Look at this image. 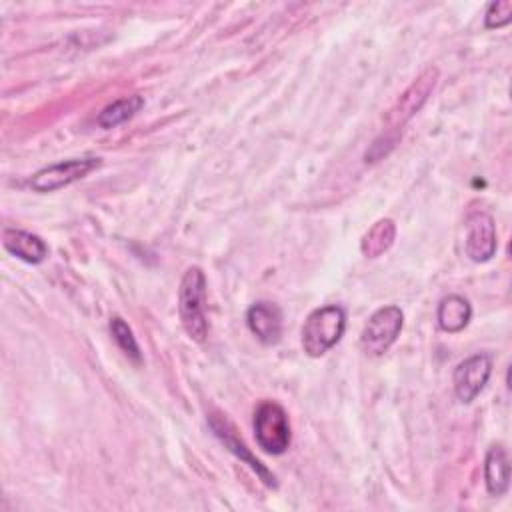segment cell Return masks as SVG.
Here are the masks:
<instances>
[{
	"mask_svg": "<svg viewBox=\"0 0 512 512\" xmlns=\"http://www.w3.org/2000/svg\"><path fill=\"white\" fill-rule=\"evenodd\" d=\"M178 314L186 334L196 342H204L208 336L206 276L198 266H190L180 280Z\"/></svg>",
	"mask_w": 512,
	"mask_h": 512,
	"instance_id": "1",
	"label": "cell"
},
{
	"mask_svg": "<svg viewBox=\"0 0 512 512\" xmlns=\"http://www.w3.org/2000/svg\"><path fill=\"white\" fill-rule=\"evenodd\" d=\"M346 328V314L340 306L328 304L308 314L302 326V348L308 356L318 358L338 344Z\"/></svg>",
	"mask_w": 512,
	"mask_h": 512,
	"instance_id": "2",
	"label": "cell"
},
{
	"mask_svg": "<svg viewBox=\"0 0 512 512\" xmlns=\"http://www.w3.org/2000/svg\"><path fill=\"white\" fill-rule=\"evenodd\" d=\"M254 436L258 446L268 454L288 450L292 434L286 410L274 400H262L254 410Z\"/></svg>",
	"mask_w": 512,
	"mask_h": 512,
	"instance_id": "3",
	"label": "cell"
},
{
	"mask_svg": "<svg viewBox=\"0 0 512 512\" xmlns=\"http://www.w3.org/2000/svg\"><path fill=\"white\" fill-rule=\"evenodd\" d=\"M404 314L398 306L390 304L378 308L366 322L360 334V348L370 356H382L398 338Z\"/></svg>",
	"mask_w": 512,
	"mask_h": 512,
	"instance_id": "4",
	"label": "cell"
},
{
	"mask_svg": "<svg viewBox=\"0 0 512 512\" xmlns=\"http://www.w3.org/2000/svg\"><path fill=\"white\" fill-rule=\"evenodd\" d=\"M100 166V158L88 156V158H70L56 164H50L42 170H38L30 178V188L36 192H54L58 188L70 186L72 182L88 176L92 170Z\"/></svg>",
	"mask_w": 512,
	"mask_h": 512,
	"instance_id": "5",
	"label": "cell"
},
{
	"mask_svg": "<svg viewBox=\"0 0 512 512\" xmlns=\"http://www.w3.org/2000/svg\"><path fill=\"white\" fill-rule=\"evenodd\" d=\"M208 426L212 428L214 436H216L236 458H240L244 464H248V466L260 476V480H262L266 486H272V488L276 486L274 474H272L256 456H252L250 448L244 444V440H242L240 434L236 432L234 424H232L226 416H222L220 412H210V414H208Z\"/></svg>",
	"mask_w": 512,
	"mask_h": 512,
	"instance_id": "6",
	"label": "cell"
},
{
	"mask_svg": "<svg viewBox=\"0 0 512 512\" xmlns=\"http://www.w3.org/2000/svg\"><path fill=\"white\" fill-rule=\"evenodd\" d=\"M436 68L424 70L412 84L410 88L398 98L396 106L388 114L390 130L400 132V128L422 108V104L428 100L434 84H436Z\"/></svg>",
	"mask_w": 512,
	"mask_h": 512,
	"instance_id": "7",
	"label": "cell"
},
{
	"mask_svg": "<svg viewBox=\"0 0 512 512\" xmlns=\"http://www.w3.org/2000/svg\"><path fill=\"white\" fill-rule=\"evenodd\" d=\"M492 372L490 354H474L462 360L454 370V392L458 400L472 402L486 386Z\"/></svg>",
	"mask_w": 512,
	"mask_h": 512,
	"instance_id": "8",
	"label": "cell"
},
{
	"mask_svg": "<svg viewBox=\"0 0 512 512\" xmlns=\"http://www.w3.org/2000/svg\"><path fill=\"white\" fill-rule=\"evenodd\" d=\"M496 252V228L488 212L478 210L466 218V254L474 262H486Z\"/></svg>",
	"mask_w": 512,
	"mask_h": 512,
	"instance_id": "9",
	"label": "cell"
},
{
	"mask_svg": "<svg viewBox=\"0 0 512 512\" xmlns=\"http://www.w3.org/2000/svg\"><path fill=\"white\" fill-rule=\"evenodd\" d=\"M246 324L262 344H276L282 336V310L272 302H256L246 312Z\"/></svg>",
	"mask_w": 512,
	"mask_h": 512,
	"instance_id": "10",
	"label": "cell"
},
{
	"mask_svg": "<svg viewBox=\"0 0 512 512\" xmlns=\"http://www.w3.org/2000/svg\"><path fill=\"white\" fill-rule=\"evenodd\" d=\"M2 244L10 254H14L16 258H20L28 264H38L48 256L46 242L38 234H32L26 230L4 228Z\"/></svg>",
	"mask_w": 512,
	"mask_h": 512,
	"instance_id": "11",
	"label": "cell"
},
{
	"mask_svg": "<svg viewBox=\"0 0 512 512\" xmlns=\"http://www.w3.org/2000/svg\"><path fill=\"white\" fill-rule=\"evenodd\" d=\"M484 482L490 496H502L510 486V460L500 444L492 446L486 454Z\"/></svg>",
	"mask_w": 512,
	"mask_h": 512,
	"instance_id": "12",
	"label": "cell"
},
{
	"mask_svg": "<svg viewBox=\"0 0 512 512\" xmlns=\"http://www.w3.org/2000/svg\"><path fill=\"white\" fill-rule=\"evenodd\" d=\"M470 316H472L470 302L464 296H458V294L444 296L438 304V310H436L438 326L444 332H450V334L464 330L470 322Z\"/></svg>",
	"mask_w": 512,
	"mask_h": 512,
	"instance_id": "13",
	"label": "cell"
},
{
	"mask_svg": "<svg viewBox=\"0 0 512 512\" xmlns=\"http://www.w3.org/2000/svg\"><path fill=\"white\" fill-rule=\"evenodd\" d=\"M394 236H396V224L390 218H382L362 236L360 250L366 258H378L392 246Z\"/></svg>",
	"mask_w": 512,
	"mask_h": 512,
	"instance_id": "14",
	"label": "cell"
},
{
	"mask_svg": "<svg viewBox=\"0 0 512 512\" xmlns=\"http://www.w3.org/2000/svg\"><path fill=\"white\" fill-rule=\"evenodd\" d=\"M144 100L142 96L138 94H132V96H124L112 104H108L96 118V122L102 126V128H114L126 120H130L140 108H142Z\"/></svg>",
	"mask_w": 512,
	"mask_h": 512,
	"instance_id": "15",
	"label": "cell"
},
{
	"mask_svg": "<svg viewBox=\"0 0 512 512\" xmlns=\"http://www.w3.org/2000/svg\"><path fill=\"white\" fill-rule=\"evenodd\" d=\"M110 334L114 338V342L118 344V348L134 362V364H140L142 362V354H140V346L134 338V332L132 328L120 318V316H114L110 320Z\"/></svg>",
	"mask_w": 512,
	"mask_h": 512,
	"instance_id": "16",
	"label": "cell"
},
{
	"mask_svg": "<svg viewBox=\"0 0 512 512\" xmlns=\"http://www.w3.org/2000/svg\"><path fill=\"white\" fill-rule=\"evenodd\" d=\"M510 20H512V2L510 0H496L486 10L484 26L486 28H502V26L510 24Z\"/></svg>",
	"mask_w": 512,
	"mask_h": 512,
	"instance_id": "17",
	"label": "cell"
}]
</instances>
